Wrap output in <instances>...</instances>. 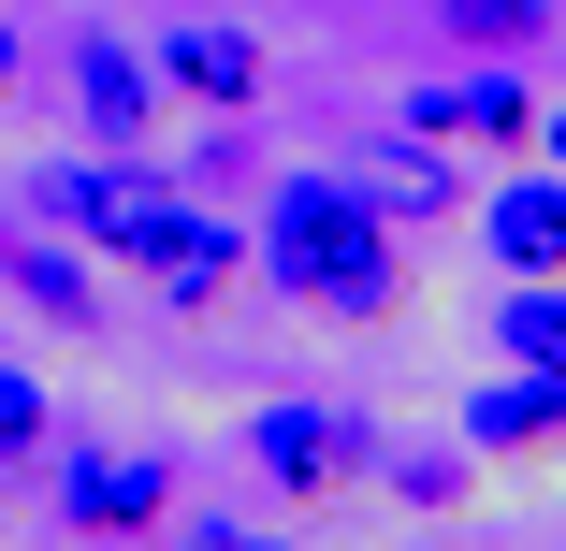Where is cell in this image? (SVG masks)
Wrapping results in <instances>:
<instances>
[{"mask_svg":"<svg viewBox=\"0 0 566 551\" xmlns=\"http://www.w3.org/2000/svg\"><path fill=\"white\" fill-rule=\"evenodd\" d=\"M15 290H30L44 319H102V305H87V262H73V247H15Z\"/></svg>","mask_w":566,"mask_h":551,"instance_id":"cell-13","label":"cell"},{"mask_svg":"<svg viewBox=\"0 0 566 551\" xmlns=\"http://www.w3.org/2000/svg\"><path fill=\"white\" fill-rule=\"evenodd\" d=\"M102 247H132L175 305H218V290H233L248 276V247H233V218H203L189 189H160V174H132V203H117V233H102Z\"/></svg>","mask_w":566,"mask_h":551,"instance_id":"cell-2","label":"cell"},{"mask_svg":"<svg viewBox=\"0 0 566 551\" xmlns=\"http://www.w3.org/2000/svg\"><path fill=\"white\" fill-rule=\"evenodd\" d=\"M262 276L319 319H392L407 305V247H392V218L364 174H291L276 218H262Z\"/></svg>","mask_w":566,"mask_h":551,"instance_id":"cell-1","label":"cell"},{"mask_svg":"<svg viewBox=\"0 0 566 551\" xmlns=\"http://www.w3.org/2000/svg\"><path fill=\"white\" fill-rule=\"evenodd\" d=\"M44 435H59L44 378H15V363H0V465H44Z\"/></svg>","mask_w":566,"mask_h":551,"instance_id":"cell-14","label":"cell"},{"mask_svg":"<svg viewBox=\"0 0 566 551\" xmlns=\"http://www.w3.org/2000/svg\"><path fill=\"white\" fill-rule=\"evenodd\" d=\"M494 363H566V276H509V305H494Z\"/></svg>","mask_w":566,"mask_h":551,"instance_id":"cell-11","label":"cell"},{"mask_svg":"<svg viewBox=\"0 0 566 551\" xmlns=\"http://www.w3.org/2000/svg\"><path fill=\"white\" fill-rule=\"evenodd\" d=\"M146 59H160V87H175V102H203V117H248L262 73H276V59H262V30H233V15H189V30H160Z\"/></svg>","mask_w":566,"mask_h":551,"instance_id":"cell-5","label":"cell"},{"mask_svg":"<svg viewBox=\"0 0 566 551\" xmlns=\"http://www.w3.org/2000/svg\"><path fill=\"white\" fill-rule=\"evenodd\" d=\"M189 551H291V537H262V522H189Z\"/></svg>","mask_w":566,"mask_h":551,"instance_id":"cell-16","label":"cell"},{"mask_svg":"<svg viewBox=\"0 0 566 551\" xmlns=\"http://www.w3.org/2000/svg\"><path fill=\"white\" fill-rule=\"evenodd\" d=\"M248 465H262L276 494H349V479H378V421L334 406V392H276V406L248 421Z\"/></svg>","mask_w":566,"mask_h":551,"instance_id":"cell-3","label":"cell"},{"mask_svg":"<svg viewBox=\"0 0 566 551\" xmlns=\"http://www.w3.org/2000/svg\"><path fill=\"white\" fill-rule=\"evenodd\" d=\"M73 117H87L102 146H132V131L160 117V59L117 44V30H73Z\"/></svg>","mask_w":566,"mask_h":551,"instance_id":"cell-8","label":"cell"},{"mask_svg":"<svg viewBox=\"0 0 566 551\" xmlns=\"http://www.w3.org/2000/svg\"><path fill=\"white\" fill-rule=\"evenodd\" d=\"M0 87H15V30H0Z\"/></svg>","mask_w":566,"mask_h":551,"instance_id":"cell-18","label":"cell"},{"mask_svg":"<svg viewBox=\"0 0 566 551\" xmlns=\"http://www.w3.org/2000/svg\"><path fill=\"white\" fill-rule=\"evenodd\" d=\"M59 522L73 537H160L175 522V465L160 451H59Z\"/></svg>","mask_w":566,"mask_h":551,"instance_id":"cell-4","label":"cell"},{"mask_svg":"<svg viewBox=\"0 0 566 551\" xmlns=\"http://www.w3.org/2000/svg\"><path fill=\"white\" fill-rule=\"evenodd\" d=\"M480 247H494V276H566V174L480 189Z\"/></svg>","mask_w":566,"mask_h":551,"instance_id":"cell-9","label":"cell"},{"mask_svg":"<svg viewBox=\"0 0 566 551\" xmlns=\"http://www.w3.org/2000/svg\"><path fill=\"white\" fill-rule=\"evenodd\" d=\"M59 233H117V203H132V174L117 160H44V189H30Z\"/></svg>","mask_w":566,"mask_h":551,"instance_id":"cell-12","label":"cell"},{"mask_svg":"<svg viewBox=\"0 0 566 551\" xmlns=\"http://www.w3.org/2000/svg\"><path fill=\"white\" fill-rule=\"evenodd\" d=\"M436 30L465 59H537L552 44V0H436Z\"/></svg>","mask_w":566,"mask_h":551,"instance_id":"cell-10","label":"cell"},{"mask_svg":"<svg viewBox=\"0 0 566 551\" xmlns=\"http://www.w3.org/2000/svg\"><path fill=\"white\" fill-rule=\"evenodd\" d=\"M407 131H465V146H537V73L494 59V73H450V87H407Z\"/></svg>","mask_w":566,"mask_h":551,"instance_id":"cell-6","label":"cell"},{"mask_svg":"<svg viewBox=\"0 0 566 551\" xmlns=\"http://www.w3.org/2000/svg\"><path fill=\"white\" fill-rule=\"evenodd\" d=\"M378 479H392L407 508H450V494H465V451H378Z\"/></svg>","mask_w":566,"mask_h":551,"instance_id":"cell-15","label":"cell"},{"mask_svg":"<svg viewBox=\"0 0 566 551\" xmlns=\"http://www.w3.org/2000/svg\"><path fill=\"white\" fill-rule=\"evenodd\" d=\"M537 146H552V174H566V117H537Z\"/></svg>","mask_w":566,"mask_h":551,"instance_id":"cell-17","label":"cell"},{"mask_svg":"<svg viewBox=\"0 0 566 551\" xmlns=\"http://www.w3.org/2000/svg\"><path fill=\"white\" fill-rule=\"evenodd\" d=\"M465 451L509 465V451H566V363H494L465 392Z\"/></svg>","mask_w":566,"mask_h":551,"instance_id":"cell-7","label":"cell"}]
</instances>
